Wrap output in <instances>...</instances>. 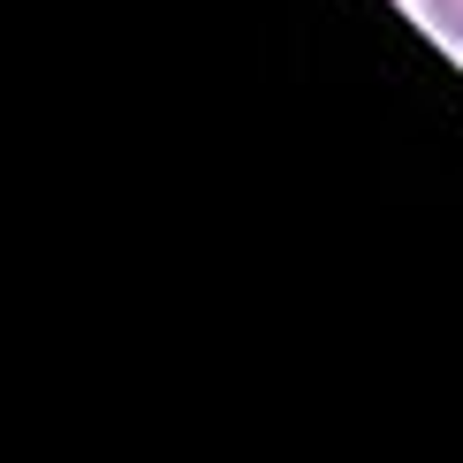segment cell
I'll return each instance as SVG.
<instances>
[{
    "label": "cell",
    "mask_w": 463,
    "mask_h": 463,
    "mask_svg": "<svg viewBox=\"0 0 463 463\" xmlns=\"http://www.w3.org/2000/svg\"><path fill=\"white\" fill-rule=\"evenodd\" d=\"M411 8H418V24H426V31H440L463 53V0H411Z\"/></svg>",
    "instance_id": "6da1fadb"
}]
</instances>
